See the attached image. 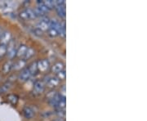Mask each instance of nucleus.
<instances>
[{
	"label": "nucleus",
	"instance_id": "obj_11",
	"mask_svg": "<svg viewBox=\"0 0 147 121\" xmlns=\"http://www.w3.org/2000/svg\"><path fill=\"white\" fill-rule=\"evenodd\" d=\"M27 48H28V47H27L26 45H25V44L21 45L16 50V57H24L26 53Z\"/></svg>",
	"mask_w": 147,
	"mask_h": 121
},
{
	"label": "nucleus",
	"instance_id": "obj_10",
	"mask_svg": "<svg viewBox=\"0 0 147 121\" xmlns=\"http://www.w3.org/2000/svg\"><path fill=\"white\" fill-rule=\"evenodd\" d=\"M64 70H65V64L63 62H61L55 63L52 66V71L53 73H56V74H57L60 71H62Z\"/></svg>",
	"mask_w": 147,
	"mask_h": 121
},
{
	"label": "nucleus",
	"instance_id": "obj_14",
	"mask_svg": "<svg viewBox=\"0 0 147 121\" xmlns=\"http://www.w3.org/2000/svg\"><path fill=\"white\" fill-rule=\"evenodd\" d=\"M11 84L10 82H6V83H4V84L0 87V93H7L11 89Z\"/></svg>",
	"mask_w": 147,
	"mask_h": 121
},
{
	"label": "nucleus",
	"instance_id": "obj_13",
	"mask_svg": "<svg viewBox=\"0 0 147 121\" xmlns=\"http://www.w3.org/2000/svg\"><path fill=\"white\" fill-rule=\"evenodd\" d=\"M56 10L57 11L58 15L61 17H62V18L65 17V4L56 7Z\"/></svg>",
	"mask_w": 147,
	"mask_h": 121
},
{
	"label": "nucleus",
	"instance_id": "obj_16",
	"mask_svg": "<svg viewBox=\"0 0 147 121\" xmlns=\"http://www.w3.org/2000/svg\"><path fill=\"white\" fill-rule=\"evenodd\" d=\"M28 70H29V71L30 72L31 75H33V74H36V72L38 71L37 62H32V63L30 65V66L28 67Z\"/></svg>",
	"mask_w": 147,
	"mask_h": 121
},
{
	"label": "nucleus",
	"instance_id": "obj_4",
	"mask_svg": "<svg viewBox=\"0 0 147 121\" xmlns=\"http://www.w3.org/2000/svg\"><path fill=\"white\" fill-rule=\"evenodd\" d=\"M30 77H31L30 72L29 71L28 68H26L24 69L21 73L19 74V75H18V79H19V81L21 82V83H25V82L28 81Z\"/></svg>",
	"mask_w": 147,
	"mask_h": 121
},
{
	"label": "nucleus",
	"instance_id": "obj_17",
	"mask_svg": "<svg viewBox=\"0 0 147 121\" xmlns=\"http://www.w3.org/2000/svg\"><path fill=\"white\" fill-rule=\"evenodd\" d=\"M18 99H19V97H18L17 95L9 94L7 96V100L9 101L12 105H16L17 101H18Z\"/></svg>",
	"mask_w": 147,
	"mask_h": 121
},
{
	"label": "nucleus",
	"instance_id": "obj_23",
	"mask_svg": "<svg viewBox=\"0 0 147 121\" xmlns=\"http://www.w3.org/2000/svg\"><path fill=\"white\" fill-rule=\"evenodd\" d=\"M48 33H49V35L52 36V37H56V36H57L58 34H59L57 30H55V29H53V28H50L48 30Z\"/></svg>",
	"mask_w": 147,
	"mask_h": 121
},
{
	"label": "nucleus",
	"instance_id": "obj_5",
	"mask_svg": "<svg viewBox=\"0 0 147 121\" xmlns=\"http://www.w3.org/2000/svg\"><path fill=\"white\" fill-rule=\"evenodd\" d=\"M60 84V80L56 76H49L46 79V85L49 88H55Z\"/></svg>",
	"mask_w": 147,
	"mask_h": 121
},
{
	"label": "nucleus",
	"instance_id": "obj_27",
	"mask_svg": "<svg viewBox=\"0 0 147 121\" xmlns=\"http://www.w3.org/2000/svg\"><path fill=\"white\" fill-rule=\"evenodd\" d=\"M0 33H1V28H0Z\"/></svg>",
	"mask_w": 147,
	"mask_h": 121
},
{
	"label": "nucleus",
	"instance_id": "obj_18",
	"mask_svg": "<svg viewBox=\"0 0 147 121\" xmlns=\"http://www.w3.org/2000/svg\"><path fill=\"white\" fill-rule=\"evenodd\" d=\"M34 55V50L32 48V47H28L27 48V51L26 53V55H25V60H27V59H30V58H31Z\"/></svg>",
	"mask_w": 147,
	"mask_h": 121
},
{
	"label": "nucleus",
	"instance_id": "obj_15",
	"mask_svg": "<svg viewBox=\"0 0 147 121\" xmlns=\"http://www.w3.org/2000/svg\"><path fill=\"white\" fill-rule=\"evenodd\" d=\"M65 105H66V103H65V98L64 97H61L60 101H58L57 105L56 107H57L58 110H61V111H65Z\"/></svg>",
	"mask_w": 147,
	"mask_h": 121
},
{
	"label": "nucleus",
	"instance_id": "obj_3",
	"mask_svg": "<svg viewBox=\"0 0 147 121\" xmlns=\"http://www.w3.org/2000/svg\"><path fill=\"white\" fill-rule=\"evenodd\" d=\"M37 66H38V70L40 72H46L47 70L50 67V64L49 62L43 59V60H40L38 62H37Z\"/></svg>",
	"mask_w": 147,
	"mask_h": 121
},
{
	"label": "nucleus",
	"instance_id": "obj_21",
	"mask_svg": "<svg viewBox=\"0 0 147 121\" xmlns=\"http://www.w3.org/2000/svg\"><path fill=\"white\" fill-rule=\"evenodd\" d=\"M58 96V93L57 92H55V91H51V92H49L48 93L46 96V97L47 98V100L48 101H51L54 99L55 97H57Z\"/></svg>",
	"mask_w": 147,
	"mask_h": 121
},
{
	"label": "nucleus",
	"instance_id": "obj_19",
	"mask_svg": "<svg viewBox=\"0 0 147 121\" xmlns=\"http://www.w3.org/2000/svg\"><path fill=\"white\" fill-rule=\"evenodd\" d=\"M26 11L27 16H28L29 20H32V19L36 18V15H35L34 10H32L30 8H26Z\"/></svg>",
	"mask_w": 147,
	"mask_h": 121
},
{
	"label": "nucleus",
	"instance_id": "obj_26",
	"mask_svg": "<svg viewBox=\"0 0 147 121\" xmlns=\"http://www.w3.org/2000/svg\"><path fill=\"white\" fill-rule=\"evenodd\" d=\"M53 121H64V120H62L61 119H57V120H54Z\"/></svg>",
	"mask_w": 147,
	"mask_h": 121
},
{
	"label": "nucleus",
	"instance_id": "obj_25",
	"mask_svg": "<svg viewBox=\"0 0 147 121\" xmlns=\"http://www.w3.org/2000/svg\"><path fill=\"white\" fill-rule=\"evenodd\" d=\"M59 95H60L61 97L65 98V86L62 87V89H61V93H60Z\"/></svg>",
	"mask_w": 147,
	"mask_h": 121
},
{
	"label": "nucleus",
	"instance_id": "obj_24",
	"mask_svg": "<svg viewBox=\"0 0 147 121\" xmlns=\"http://www.w3.org/2000/svg\"><path fill=\"white\" fill-rule=\"evenodd\" d=\"M19 16H20V17H21V19L24 20V21L29 20V18H28V16H27L26 11V9H25V10L21 11V12H20V14H19Z\"/></svg>",
	"mask_w": 147,
	"mask_h": 121
},
{
	"label": "nucleus",
	"instance_id": "obj_7",
	"mask_svg": "<svg viewBox=\"0 0 147 121\" xmlns=\"http://www.w3.org/2000/svg\"><path fill=\"white\" fill-rule=\"evenodd\" d=\"M39 30H41L42 32L46 31L49 30V21L48 19H42L41 21L38 22V28Z\"/></svg>",
	"mask_w": 147,
	"mask_h": 121
},
{
	"label": "nucleus",
	"instance_id": "obj_12",
	"mask_svg": "<svg viewBox=\"0 0 147 121\" xmlns=\"http://www.w3.org/2000/svg\"><path fill=\"white\" fill-rule=\"evenodd\" d=\"M12 67H13V63L11 61H8V62H7L3 64L2 71H3V73L4 74H8L11 70H12Z\"/></svg>",
	"mask_w": 147,
	"mask_h": 121
},
{
	"label": "nucleus",
	"instance_id": "obj_1",
	"mask_svg": "<svg viewBox=\"0 0 147 121\" xmlns=\"http://www.w3.org/2000/svg\"><path fill=\"white\" fill-rule=\"evenodd\" d=\"M7 45L8 46L7 47V56L9 59H13L16 57V50H17V48L16 47V42L11 40Z\"/></svg>",
	"mask_w": 147,
	"mask_h": 121
},
{
	"label": "nucleus",
	"instance_id": "obj_2",
	"mask_svg": "<svg viewBox=\"0 0 147 121\" xmlns=\"http://www.w3.org/2000/svg\"><path fill=\"white\" fill-rule=\"evenodd\" d=\"M11 40H12V36L11 32L4 31L0 34V43L2 45L7 46Z\"/></svg>",
	"mask_w": 147,
	"mask_h": 121
},
{
	"label": "nucleus",
	"instance_id": "obj_20",
	"mask_svg": "<svg viewBox=\"0 0 147 121\" xmlns=\"http://www.w3.org/2000/svg\"><path fill=\"white\" fill-rule=\"evenodd\" d=\"M7 55V46L0 44V59L3 58Z\"/></svg>",
	"mask_w": 147,
	"mask_h": 121
},
{
	"label": "nucleus",
	"instance_id": "obj_6",
	"mask_svg": "<svg viewBox=\"0 0 147 121\" xmlns=\"http://www.w3.org/2000/svg\"><path fill=\"white\" fill-rule=\"evenodd\" d=\"M45 89V84L42 81H36L34 84V92L35 94H41Z\"/></svg>",
	"mask_w": 147,
	"mask_h": 121
},
{
	"label": "nucleus",
	"instance_id": "obj_22",
	"mask_svg": "<svg viewBox=\"0 0 147 121\" xmlns=\"http://www.w3.org/2000/svg\"><path fill=\"white\" fill-rule=\"evenodd\" d=\"M65 76H66V74H65V70H62V71L58 72L57 74V75H56V77H57L60 81H61V80H64V79H65Z\"/></svg>",
	"mask_w": 147,
	"mask_h": 121
},
{
	"label": "nucleus",
	"instance_id": "obj_8",
	"mask_svg": "<svg viewBox=\"0 0 147 121\" xmlns=\"http://www.w3.org/2000/svg\"><path fill=\"white\" fill-rule=\"evenodd\" d=\"M26 66V61L25 59H20L18 61H16L15 63H13V67L15 70H21L22 69L25 68V66Z\"/></svg>",
	"mask_w": 147,
	"mask_h": 121
},
{
	"label": "nucleus",
	"instance_id": "obj_9",
	"mask_svg": "<svg viewBox=\"0 0 147 121\" xmlns=\"http://www.w3.org/2000/svg\"><path fill=\"white\" fill-rule=\"evenodd\" d=\"M23 116H25L26 119H32L34 116V111L32 109L30 106H26L23 108Z\"/></svg>",
	"mask_w": 147,
	"mask_h": 121
}]
</instances>
